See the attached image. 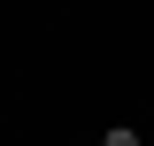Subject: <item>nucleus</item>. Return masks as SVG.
<instances>
[{"label":"nucleus","instance_id":"nucleus-1","mask_svg":"<svg viewBox=\"0 0 154 146\" xmlns=\"http://www.w3.org/2000/svg\"><path fill=\"white\" fill-rule=\"evenodd\" d=\"M100 146H139V131H131V123H108V138H100Z\"/></svg>","mask_w":154,"mask_h":146}]
</instances>
